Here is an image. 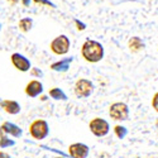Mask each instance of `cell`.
Returning <instances> with one entry per match:
<instances>
[{"instance_id": "obj_4", "label": "cell", "mask_w": 158, "mask_h": 158, "mask_svg": "<svg viewBox=\"0 0 158 158\" xmlns=\"http://www.w3.org/2000/svg\"><path fill=\"white\" fill-rule=\"evenodd\" d=\"M29 133L37 140L44 139L48 135V124H47V122L42 120V119H38V120L33 122L29 127Z\"/></svg>"}, {"instance_id": "obj_1", "label": "cell", "mask_w": 158, "mask_h": 158, "mask_svg": "<svg viewBox=\"0 0 158 158\" xmlns=\"http://www.w3.org/2000/svg\"><path fill=\"white\" fill-rule=\"evenodd\" d=\"M81 55L85 58V61H87V62H91V63L100 62L104 57V47L98 41L87 39V41L82 44Z\"/></svg>"}, {"instance_id": "obj_2", "label": "cell", "mask_w": 158, "mask_h": 158, "mask_svg": "<svg viewBox=\"0 0 158 158\" xmlns=\"http://www.w3.org/2000/svg\"><path fill=\"white\" fill-rule=\"evenodd\" d=\"M70 44L71 43H70L69 37L64 35V34H61L51 42V51L53 52L55 55L62 56V55H66L70 51Z\"/></svg>"}, {"instance_id": "obj_11", "label": "cell", "mask_w": 158, "mask_h": 158, "mask_svg": "<svg viewBox=\"0 0 158 158\" xmlns=\"http://www.w3.org/2000/svg\"><path fill=\"white\" fill-rule=\"evenodd\" d=\"M128 47L133 53H138V52H140L146 48V44H144V42L139 37H131L128 41Z\"/></svg>"}, {"instance_id": "obj_24", "label": "cell", "mask_w": 158, "mask_h": 158, "mask_svg": "<svg viewBox=\"0 0 158 158\" xmlns=\"http://www.w3.org/2000/svg\"><path fill=\"white\" fill-rule=\"evenodd\" d=\"M22 3H23V5L28 6V5H29V0H22Z\"/></svg>"}, {"instance_id": "obj_8", "label": "cell", "mask_w": 158, "mask_h": 158, "mask_svg": "<svg viewBox=\"0 0 158 158\" xmlns=\"http://www.w3.org/2000/svg\"><path fill=\"white\" fill-rule=\"evenodd\" d=\"M69 153L72 158H86L89 156V147L84 143H73L69 147Z\"/></svg>"}, {"instance_id": "obj_3", "label": "cell", "mask_w": 158, "mask_h": 158, "mask_svg": "<svg viewBox=\"0 0 158 158\" xmlns=\"http://www.w3.org/2000/svg\"><path fill=\"white\" fill-rule=\"evenodd\" d=\"M109 115L113 120L123 122L129 118V108L125 102H114L110 109H109Z\"/></svg>"}, {"instance_id": "obj_6", "label": "cell", "mask_w": 158, "mask_h": 158, "mask_svg": "<svg viewBox=\"0 0 158 158\" xmlns=\"http://www.w3.org/2000/svg\"><path fill=\"white\" fill-rule=\"evenodd\" d=\"M89 127H90L91 133L96 137H105L110 130L109 123L106 120L101 119V118H95V119H93L90 122Z\"/></svg>"}, {"instance_id": "obj_21", "label": "cell", "mask_w": 158, "mask_h": 158, "mask_svg": "<svg viewBox=\"0 0 158 158\" xmlns=\"http://www.w3.org/2000/svg\"><path fill=\"white\" fill-rule=\"evenodd\" d=\"M6 2H8L10 5H17V4L20 2V0H6Z\"/></svg>"}, {"instance_id": "obj_13", "label": "cell", "mask_w": 158, "mask_h": 158, "mask_svg": "<svg viewBox=\"0 0 158 158\" xmlns=\"http://www.w3.org/2000/svg\"><path fill=\"white\" fill-rule=\"evenodd\" d=\"M71 62H72V58H66L63 61H58V62L53 63L51 66V69L55 71H67Z\"/></svg>"}, {"instance_id": "obj_15", "label": "cell", "mask_w": 158, "mask_h": 158, "mask_svg": "<svg viewBox=\"0 0 158 158\" xmlns=\"http://www.w3.org/2000/svg\"><path fill=\"white\" fill-rule=\"evenodd\" d=\"M49 95H51V98H53L55 100H66V99H67V96L63 94V91H61L57 87L49 90Z\"/></svg>"}, {"instance_id": "obj_14", "label": "cell", "mask_w": 158, "mask_h": 158, "mask_svg": "<svg viewBox=\"0 0 158 158\" xmlns=\"http://www.w3.org/2000/svg\"><path fill=\"white\" fill-rule=\"evenodd\" d=\"M33 27V20L31 18H23L20 22H19V29L24 33H27L32 29Z\"/></svg>"}, {"instance_id": "obj_25", "label": "cell", "mask_w": 158, "mask_h": 158, "mask_svg": "<svg viewBox=\"0 0 158 158\" xmlns=\"http://www.w3.org/2000/svg\"><path fill=\"white\" fill-rule=\"evenodd\" d=\"M56 158H63V157H56Z\"/></svg>"}, {"instance_id": "obj_26", "label": "cell", "mask_w": 158, "mask_h": 158, "mask_svg": "<svg viewBox=\"0 0 158 158\" xmlns=\"http://www.w3.org/2000/svg\"><path fill=\"white\" fill-rule=\"evenodd\" d=\"M0 29H2V24H0Z\"/></svg>"}, {"instance_id": "obj_17", "label": "cell", "mask_w": 158, "mask_h": 158, "mask_svg": "<svg viewBox=\"0 0 158 158\" xmlns=\"http://www.w3.org/2000/svg\"><path fill=\"white\" fill-rule=\"evenodd\" d=\"M114 131H115L116 137H118V138H120V139H124L125 135H127V133H128L127 128H124V127H122V125H116L115 129H114Z\"/></svg>"}, {"instance_id": "obj_19", "label": "cell", "mask_w": 158, "mask_h": 158, "mask_svg": "<svg viewBox=\"0 0 158 158\" xmlns=\"http://www.w3.org/2000/svg\"><path fill=\"white\" fill-rule=\"evenodd\" d=\"M33 2L35 3V4H43V5H48V6H56L55 4H52L51 2H48V0H33Z\"/></svg>"}, {"instance_id": "obj_16", "label": "cell", "mask_w": 158, "mask_h": 158, "mask_svg": "<svg viewBox=\"0 0 158 158\" xmlns=\"http://www.w3.org/2000/svg\"><path fill=\"white\" fill-rule=\"evenodd\" d=\"M14 144V142L13 140H9L5 135V133L3 130H0V147L4 148V147H8V146H13Z\"/></svg>"}, {"instance_id": "obj_10", "label": "cell", "mask_w": 158, "mask_h": 158, "mask_svg": "<svg viewBox=\"0 0 158 158\" xmlns=\"http://www.w3.org/2000/svg\"><path fill=\"white\" fill-rule=\"evenodd\" d=\"M0 106H2L8 114H11V115L18 114L20 111V105L14 100H4V101L0 102Z\"/></svg>"}, {"instance_id": "obj_27", "label": "cell", "mask_w": 158, "mask_h": 158, "mask_svg": "<svg viewBox=\"0 0 158 158\" xmlns=\"http://www.w3.org/2000/svg\"><path fill=\"white\" fill-rule=\"evenodd\" d=\"M157 127H158V122H157Z\"/></svg>"}, {"instance_id": "obj_7", "label": "cell", "mask_w": 158, "mask_h": 158, "mask_svg": "<svg viewBox=\"0 0 158 158\" xmlns=\"http://www.w3.org/2000/svg\"><path fill=\"white\" fill-rule=\"evenodd\" d=\"M10 60H11L13 66H14L17 70H19L22 72H27V71L31 70V62H29V60L25 58L23 55H20V53H13Z\"/></svg>"}, {"instance_id": "obj_23", "label": "cell", "mask_w": 158, "mask_h": 158, "mask_svg": "<svg viewBox=\"0 0 158 158\" xmlns=\"http://www.w3.org/2000/svg\"><path fill=\"white\" fill-rule=\"evenodd\" d=\"M0 158H10V156L5 152H0Z\"/></svg>"}, {"instance_id": "obj_9", "label": "cell", "mask_w": 158, "mask_h": 158, "mask_svg": "<svg viewBox=\"0 0 158 158\" xmlns=\"http://www.w3.org/2000/svg\"><path fill=\"white\" fill-rule=\"evenodd\" d=\"M42 91H43V85L39 81H37V80L31 81L27 85V87H25V94H27L28 96H31V98L38 96L39 94L42 93Z\"/></svg>"}, {"instance_id": "obj_20", "label": "cell", "mask_w": 158, "mask_h": 158, "mask_svg": "<svg viewBox=\"0 0 158 158\" xmlns=\"http://www.w3.org/2000/svg\"><path fill=\"white\" fill-rule=\"evenodd\" d=\"M76 24H77V27H78V29H80V31H84V29H85V24L80 23L78 20H76Z\"/></svg>"}, {"instance_id": "obj_12", "label": "cell", "mask_w": 158, "mask_h": 158, "mask_svg": "<svg viewBox=\"0 0 158 158\" xmlns=\"http://www.w3.org/2000/svg\"><path fill=\"white\" fill-rule=\"evenodd\" d=\"M0 130H3L5 134H11L14 137H20L22 135V129L19 127H17L15 124H11L9 122H5L2 127H0Z\"/></svg>"}, {"instance_id": "obj_18", "label": "cell", "mask_w": 158, "mask_h": 158, "mask_svg": "<svg viewBox=\"0 0 158 158\" xmlns=\"http://www.w3.org/2000/svg\"><path fill=\"white\" fill-rule=\"evenodd\" d=\"M152 108L158 113V93H156L152 99Z\"/></svg>"}, {"instance_id": "obj_5", "label": "cell", "mask_w": 158, "mask_h": 158, "mask_svg": "<svg viewBox=\"0 0 158 158\" xmlns=\"http://www.w3.org/2000/svg\"><path fill=\"white\" fill-rule=\"evenodd\" d=\"M94 91V84L86 78H80L75 84V95L80 99L89 98Z\"/></svg>"}, {"instance_id": "obj_22", "label": "cell", "mask_w": 158, "mask_h": 158, "mask_svg": "<svg viewBox=\"0 0 158 158\" xmlns=\"http://www.w3.org/2000/svg\"><path fill=\"white\" fill-rule=\"evenodd\" d=\"M32 73L35 75V76H42V72H41V71H38V70H35V69L32 70Z\"/></svg>"}]
</instances>
